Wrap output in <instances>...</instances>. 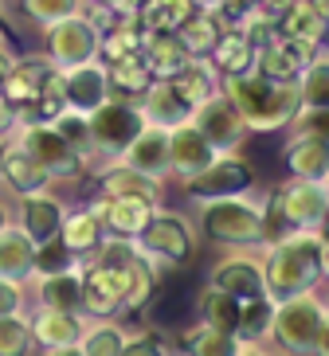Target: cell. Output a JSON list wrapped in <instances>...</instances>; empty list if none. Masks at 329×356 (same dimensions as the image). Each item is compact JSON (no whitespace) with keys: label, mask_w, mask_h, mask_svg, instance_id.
I'll use <instances>...</instances> for the list:
<instances>
[{"label":"cell","mask_w":329,"mask_h":356,"mask_svg":"<svg viewBox=\"0 0 329 356\" xmlns=\"http://www.w3.org/2000/svg\"><path fill=\"white\" fill-rule=\"evenodd\" d=\"M251 184H255V172H251V165H247L243 157H235V153L216 157L204 172H196L192 180H184V188H188V196L196 200V204L243 196V192H251Z\"/></svg>","instance_id":"7c38bea8"},{"label":"cell","mask_w":329,"mask_h":356,"mask_svg":"<svg viewBox=\"0 0 329 356\" xmlns=\"http://www.w3.org/2000/svg\"><path fill=\"white\" fill-rule=\"evenodd\" d=\"M271 321H275V302L271 298H255V302L239 305V325H235V337L243 345H263L271 341Z\"/></svg>","instance_id":"8d00e7d4"},{"label":"cell","mask_w":329,"mask_h":356,"mask_svg":"<svg viewBox=\"0 0 329 356\" xmlns=\"http://www.w3.org/2000/svg\"><path fill=\"white\" fill-rule=\"evenodd\" d=\"M294 86H298V98H302V110H326V102H329V63H326V55H318L306 71L298 74Z\"/></svg>","instance_id":"60d3db41"},{"label":"cell","mask_w":329,"mask_h":356,"mask_svg":"<svg viewBox=\"0 0 329 356\" xmlns=\"http://www.w3.org/2000/svg\"><path fill=\"white\" fill-rule=\"evenodd\" d=\"M126 325L114 321V317H98V321L83 325V337L74 341L83 356H122V345H126Z\"/></svg>","instance_id":"e575fe53"},{"label":"cell","mask_w":329,"mask_h":356,"mask_svg":"<svg viewBox=\"0 0 329 356\" xmlns=\"http://www.w3.org/2000/svg\"><path fill=\"white\" fill-rule=\"evenodd\" d=\"M106 79H110V90L114 98H126V102H138L145 95V86L153 83L149 67L141 63V55H122V59H106Z\"/></svg>","instance_id":"1f68e13d"},{"label":"cell","mask_w":329,"mask_h":356,"mask_svg":"<svg viewBox=\"0 0 329 356\" xmlns=\"http://www.w3.org/2000/svg\"><path fill=\"white\" fill-rule=\"evenodd\" d=\"M86 129H90V153L95 157H110L118 161L126 153V145L145 129V118H141L138 102H126V98H106V102L86 114Z\"/></svg>","instance_id":"ba28073f"},{"label":"cell","mask_w":329,"mask_h":356,"mask_svg":"<svg viewBox=\"0 0 329 356\" xmlns=\"http://www.w3.org/2000/svg\"><path fill=\"white\" fill-rule=\"evenodd\" d=\"M220 95L243 114L251 134H278L302 114V98L294 83H271L259 71L220 79Z\"/></svg>","instance_id":"7a4b0ae2"},{"label":"cell","mask_w":329,"mask_h":356,"mask_svg":"<svg viewBox=\"0 0 329 356\" xmlns=\"http://www.w3.org/2000/svg\"><path fill=\"white\" fill-rule=\"evenodd\" d=\"M51 126H55V134L63 137L67 145H74L86 161H95V153H90V129H86V114L63 110V114H55V118H51Z\"/></svg>","instance_id":"ee69618b"},{"label":"cell","mask_w":329,"mask_h":356,"mask_svg":"<svg viewBox=\"0 0 329 356\" xmlns=\"http://www.w3.org/2000/svg\"><path fill=\"white\" fill-rule=\"evenodd\" d=\"M0 180H8V188L16 196H28V192L51 188V177L35 165L28 153H24L16 141H4V157H0Z\"/></svg>","instance_id":"83f0119b"},{"label":"cell","mask_w":329,"mask_h":356,"mask_svg":"<svg viewBox=\"0 0 329 356\" xmlns=\"http://www.w3.org/2000/svg\"><path fill=\"white\" fill-rule=\"evenodd\" d=\"M126 298V278L114 266L83 259L79 262V314L98 321V317H118Z\"/></svg>","instance_id":"30bf717a"},{"label":"cell","mask_w":329,"mask_h":356,"mask_svg":"<svg viewBox=\"0 0 329 356\" xmlns=\"http://www.w3.org/2000/svg\"><path fill=\"white\" fill-rule=\"evenodd\" d=\"M35 278V293H40V305H51V309H67V314H79V266L59 274H32Z\"/></svg>","instance_id":"d590c367"},{"label":"cell","mask_w":329,"mask_h":356,"mask_svg":"<svg viewBox=\"0 0 329 356\" xmlns=\"http://www.w3.org/2000/svg\"><path fill=\"white\" fill-rule=\"evenodd\" d=\"M51 67H55V63L47 59V55H20V59H12L8 79H4V90H0V95H4L12 106H16V114L40 102L43 74L51 71Z\"/></svg>","instance_id":"7402d4cb"},{"label":"cell","mask_w":329,"mask_h":356,"mask_svg":"<svg viewBox=\"0 0 329 356\" xmlns=\"http://www.w3.org/2000/svg\"><path fill=\"white\" fill-rule=\"evenodd\" d=\"M239 356H278V353H266L263 345H243V353Z\"/></svg>","instance_id":"f5cc1de1"},{"label":"cell","mask_w":329,"mask_h":356,"mask_svg":"<svg viewBox=\"0 0 329 356\" xmlns=\"http://www.w3.org/2000/svg\"><path fill=\"white\" fill-rule=\"evenodd\" d=\"M223 28H227V24H223L220 16H212V12H192L188 20L177 28V40L184 43V51H188L192 59H208L212 47L220 43Z\"/></svg>","instance_id":"d6a6232c"},{"label":"cell","mask_w":329,"mask_h":356,"mask_svg":"<svg viewBox=\"0 0 329 356\" xmlns=\"http://www.w3.org/2000/svg\"><path fill=\"white\" fill-rule=\"evenodd\" d=\"M208 286L216 290L232 293L235 302H255L266 293V282H263V259L255 251H232L223 254L220 262L212 266V278Z\"/></svg>","instance_id":"5bb4252c"},{"label":"cell","mask_w":329,"mask_h":356,"mask_svg":"<svg viewBox=\"0 0 329 356\" xmlns=\"http://www.w3.org/2000/svg\"><path fill=\"white\" fill-rule=\"evenodd\" d=\"M318 55H326V47H310V43H298V40L271 32L255 47V71L263 79H271V83H294Z\"/></svg>","instance_id":"4fadbf2b"},{"label":"cell","mask_w":329,"mask_h":356,"mask_svg":"<svg viewBox=\"0 0 329 356\" xmlns=\"http://www.w3.org/2000/svg\"><path fill=\"white\" fill-rule=\"evenodd\" d=\"M8 20H12V12L4 8V0H0V28H4V24H8Z\"/></svg>","instance_id":"9f6ffc18"},{"label":"cell","mask_w":329,"mask_h":356,"mask_svg":"<svg viewBox=\"0 0 329 356\" xmlns=\"http://www.w3.org/2000/svg\"><path fill=\"white\" fill-rule=\"evenodd\" d=\"M169 86L181 95V102L188 106V110H196L200 102H208V98L220 95V74L212 71L208 59H192V63H184L181 71L172 74Z\"/></svg>","instance_id":"4dcf8cb0"},{"label":"cell","mask_w":329,"mask_h":356,"mask_svg":"<svg viewBox=\"0 0 329 356\" xmlns=\"http://www.w3.org/2000/svg\"><path fill=\"white\" fill-rule=\"evenodd\" d=\"M35 274V243L16 223L0 231V278L4 282H28Z\"/></svg>","instance_id":"484cf974"},{"label":"cell","mask_w":329,"mask_h":356,"mask_svg":"<svg viewBox=\"0 0 329 356\" xmlns=\"http://www.w3.org/2000/svg\"><path fill=\"white\" fill-rule=\"evenodd\" d=\"M157 204H149V200H138V196H98L90 204L98 220H102V231L110 235H122V239H138L141 227L149 223Z\"/></svg>","instance_id":"e0dca14e"},{"label":"cell","mask_w":329,"mask_h":356,"mask_svg":"<svg viewBox=\"0 0 329 356\" xmlns=\"http://www.w3.org/2000/svg\"><path fill=\"white\" fill-rule=\"evenodd\" d=\"M8 223H12V220H8V204H4V200H0V231L8 227Z\"/></svg>","instance_id":"11a10c76"},{"label":"cell","mask_w":329,"mask_h":356,"mask_svg":"<svg viewBox=\"0 0 329 356\" xmlns=\"http://www.w3.org/2000/svg\"><path fill=\"white\" fill-rule=\"evenodd\" d=\"M98 188H102L98 196H138V200H149V204H161L157 180L134 172V168L122 165V161H110V165L98 172Z\"/></svg>","instance_id":"f546056e"},{"label":"cell","mask_w":329,"mask_h":356,"mask_svg":"<svg viewBox=\"0 0 329 356\" xmlns=\"http://www.w3.org/2000/svg\"><path fill=\"white\" fill-rule=\"evenodd\" d=\"M43 356H83V353H79V345H67V348H51V353H43Z\"/></svg>","instance_id":"db71d44e"},{"label":"cell","mask_w":329,"mask_h":356,"mask_svg":"<svg viewBox=\"0 0 329 356\" xmlns=\"http://www.w3.org/2000/svg\"><path fill=\"white\" fill-rule=\"evenodd\" d=\"M24 302H28V290H24V282H4V278H0V317L24 314Z\"/></svg>","instance_id":"bcb514c9"},{"label":"cell","mask_w":329,"mask_h":356,"mask_svg":"<svg viewBox=\"0 0 329 356\" xmlns=\"http://www.w3.org/2000/svg\"><path fill=\"white\" fill-rule=\"evenodd\" d=\"M326 270L329 254L321 231H282L278 239L263 247V282L271 302L318 290Z\"/></svg>","instance_id":"6da1fadb"},{"label":"cell","mask_w":329,"mask_h":356,"mask_svg":"<svg viewBox=\"0 0 329 356\" xmlns=\"http://www.w3.org/2000/svg\"><path fill=\"white\" fill-rule=\"evenodd\" d=\"M141 247L145 259H153L161 270H172V266H188L192 262V251H196V239H192V227L184 216L169 208H153L149 223L141 227V235L134 239Z\"/></svg>","instance_id":"52a82bcc"},{"label":"cell","mask_w":329,"mask_h":356,"mask_svg":"<svg viewBox=\"0 0 329 356\" xmlns=\"http://www.w3.org/2000/svg\"><path fill=\"white\" fill-rule=\"evenodd\" d=\"M192 126H196V134L208 141V145L220 153V157H227V153H239L243 149V141H247V122H243V114L235 110L232 102L223 95H216V98H208V102H200L196 110H192V118H188Z\"/></svg>","instance_id":"8fae6325"},{"label":"cell","mask_w":329,"mask_h":356,"mask_svg":"<svg viewBox=\"0 0 329 356\" xmlns=\"http://www.w3.org/2000/svg\"><path fill=\"white\" fill-rule=\"evenodd\" d=\"M200 231L216 247H235V251H259L271 243L266 235V211L251 192L200 204Z\"/></svg>","instance_id":"277c9868"},{"label":"cell","mask_w":329,"mask_h":356,"mask_svg":"<svg viewBox=\"0 0 329 356\" xmlns=\"http://www.w3.org/2000/svg\"><path fill=\"white\" fill-rule=\"evenodd\" d=\"M138 110L145 118V126H157V129H172V126H184L192 118V110L181 102V95L169 86V79H153L145 86V95L138 98Z\"/></svg>","instance_id":"603a6c76"},{"label":"cell","mask_w":329,"mask_h":356,"mask_svg":"<svg viewBox=\"0 0 329 356\" xmlns=\"http://www.w3.org/2000/svg\"><path fill=\"white\" fill-rule=\"evenodd\" d=\"M216 157H220V153H216V149L208 145L200 134H196V126H192V122L169 129V177L192 180L196 172H204V168L212 165Z\"/></svg>","instance_id":"ac0fdd59"},{"label":"cell","mask_w":329,"mask_h":356,"mask_svg":"<svg viewBox=\"0 0 329 356\" xmlns=\"http://www.w3.org/2000/svg\"><path fill=\"white\" fill-rule=\"evenodd\" d=\"M138 55L153 79H172L184 63H192V55L184 51V43L177 40V32H145Z\"/></svg>","instance_id":"d4e9b609"},{"label":"cell","mask_w":329,"mask_h":356,"mask_svg":"<svg viewBox=\"0 0 329 356\" xmlns=\"http://www.w3.org/2000/svg\"><path fill=\"white\" fill-rule=\"evenodd\" d=\"M32 325V341L35 348L51 353V348H67L83 337V325L86 317L83 314H67V309H51V305H35V314L28 317Z\"/></svg>","instance_id":"44dd1931"},{"label":"cell","mask_w":329,"mask_h":356,"mask_svg":"<svg viewBox=\"0 0 329 356\" xmlns=\"http://www.w3.org/2000/svg\"><path fill=\"white\" fill-rule=\"evenodd\" d=\"M278 35L310 47H326V32H329V0H294L275 24Z\"/></svg>","instance_id":"ffe728a7"},{"label":"cell","mask_w":329,"mask_h":356,"mask_svg":"<svg viewBox=\"0 0 329 356\" xmlns=\"http://www.w3.org/2000/svg\"><path fill=\"white\" fill-rule=\"evenodd\" d=\"M287 172L298 180H329L326 134H294L287 141Z\"/></svg>","instance_id":"cb8c5ba5"},{"label":"cell","mask_w":329,"mask_h":356,"mask_svg":"<svg viewBox=\"0 0 329 356\" xmlns=\"http://www.w3.org/2000/svg\"><path fill=\"white\" fill-rule=\"evenodd\" d=\"M294 0H259V8H255V16H263L266 24H278V16L290 8Z\"/></svg>","instance_id":"681fc988"},{"label":"cell","mask_w":329,"mask_h":356,"mask_svg":"<svg viewBox=\"0 0 329 356\" xmlns=\"http://www.w3.org/2000/svg\"><path fill=\"white\" fill-rule=\"evenodd\" d=\"M102 220H98L90 208H74L63 216V223H59V239H63V247L74 254V259L83 262L95 254V247L102 243Z\"/></svg>","instance_id":"f1b7e54d"},{"label":"cell","mask_w":329,"mask_h":356,"mask_svg":"<svg viewBox=\"0 0 329 356\" xmlns=\"http://www.w3.org/2000/svg\"><path fill=\"white\" fill-rule=\"evenodd\" d=\"M40 35H43V55H47L59 71L95 63L98 47H102V32L90 24L86 12H74L67 20H55L51 28H43Z\"/></svg>","instance_id":"9c48e42d"},{"label":"cell","mask_w":329,"mask_h":356,"mask_svg":"<svg viewBox=\"0 0 329 356\" xmlns=\"http://www.w3.org/2000/svg\"><path fill=\"white\" fill-rule=\"evenodd\" d=\"M0 157H4V141H0Z\"/></svg>","instance_id":"91938a15"},{"label":"cell","mask_w":329,"mask_h":356,"mask_svg":"<svg viewBox=\"0 0 329 356\" xmlns=\"http://www.w3.org/2000/svg\"><path fill=\"white\" fill-rule=\"evenodd\" d=\"M16 8H20V16L32 28H51L55 20H67V16H74V12L86 8V0H16Z\"/></svg>","instance_id":"ab89813d"},{"label":"cell","mask_w":329,"mask_h":356,"mask_svg":"<svg viewBox=\"0 0 329 356\" xmlns=\"http://www.w3.org/2000/svg\"><path fill=\"white\" fill-rule=\"evenodd\" d=\"M141 28L138 20H118L110 32H102V47H98V59H122V55H138L141 51Z\"/></svg>","instance_id":"b9f144b4"},{"label":"cell","mask_w":329,"mask_h":356,"mask_svg":"<svg viewBox=\"0 0 329 356\" xmlns=\"http://www.w3.org/2000/svg\"><path fill=\"white\" fill-rule=\"evenodd\" d=\"M118 161H122V165H129L134 172H141V177L165 184V180H169V129L145 126L126 145V153H122Z\"/></svg>","instance_id":"d6986e66"},{"label":"cell","mask_w":329,"mask_h":356,"mask_svg":"<svg viewBox=\"0 0 329 356\" xmlns=\"http://www.w3.org/2000/svg\"><path fill=\"white\" fill-rule=\"evenodd\" d=\"M122 356H169V345L153 329H138V333H126Z\"/></svg>","instance_id":"f6af8a7d"},{"label":"cell","mask_w":329,"mask_h":356,"mask_svg":"<svg viewBox=\"0 0 329 356\" xmlns=\"http://www.w3.org/2000/svg\"><path fill=\"white\" fill-rule=\"evenodd\" d=\"M16 126H20V118H16V106H12L8 98L0 95V141H8V137L16 134Z\"/></svg>","instance_id":"c3c4849f"},{"label":"cell","mask_w":329,"mask_h":356,"mask_svg":"<svg viewBox=\"0 0 329 356\" xmlns=\"http://www.w3.org/2000/svg\"><path fill=\"white\" fill-rule=\"evenodd\" d=\"M192 8H196V12H212V16H220L223 0H192Z\"/></svg>","instance_id":"f907efd6"},{"label":"cell","mask_w":329,"mask_h":356,"mask_svg":"<svg viewBox=\"0 0 329 356\" xmlns=\"http://www.w3.org/2000/svg\"><path fill=\"white\" fill-rule=\"evenodd\" d=\"M63 216H67L63 200L55 196L51 188H40V192L20 196V223H16V227H20L24 235L35 243V247H43L47 239H55V235H59Z\"/></svg>","instance_id":"2e32d148"},{"label":"cell","mask_w":329,"mask_h":356,"mask_svg":"<svg viewBox=\"0 0 329 356\" xmlns=\"http://www.w3.org/2000/svg\"><path fill=\"white\" fill-rule=\"evenodd\" d=\"M35 341H32V325L24 314H8L0 317V356H32Z\"/></svg>","instance_id":"7bdbcfd3"},{"label":"cell","mask_w":329,"mask_h":356,"mask_svg":"<svg viewBox=\"0 0 329 356\" xmlns=\"http://www.w3.org/2000/svg\"><path fill=\"white\" fill-rule=\"evenodd\" d=\"M208 63H212V71L220 74V79H235V74L255 71V43L247 40L239 28H223L220 43H216L212 55H208Z\"/></svg>","instance_id":"4316f807"},{"label":"cell","mask_w":329,"mask_h":356,"mask_svg":"<svg viewBox=\"0 0 329 356\" xmlns=\"http://www.w3.org/2000/svg\"><path fill=\"white\" fill-rule=\"evenodd\" d=\"M8 141H16V145L51 177V184L55 180H83L86 168H90V161H86L79 149L67 145L63 137L55 134L51 122H20Z\"/></svg>","instance_id":"8992f818"},{"label":"cell","mask_w":329,"mask_h":356,"mask_svg":"<svg viewBox=\"0 0 329 356\" xmlns=\"http://www.w3.org/2000/svg\"><path fill=\"white\" fill-rule=\"evenodd\" d=\"M110 12H114L118 20H138L141 8H145V0H102Z\"/></svg>","instance_id":"7dc6e473"},{"label":"cell","mask_w":329,"mask_h":356,"mask_svg":"<svg viewBox=\"0 0 329 356\" xmlns=\"http://www.w3.org/2000/svg\"><path fill=\"white\" fill-rule=\"evenodd\" d=\"M184 356H239L243 353V341L235 333H223V329H212V325L196 321L192 329H184L181 337Z\"/></svg>","instance_id":"836d02e7"},{"label":"cell","mask_w":329,"mask_h":356,"mask_svg":"<svg viewBox=\"0 0 329 356\" xmlns=\"http://www.w3.org/2000/svg\"><path fill=\"white\" fill-rule=\"evenodd\" d=\"M239 305H243V302H235L232 293L216 290V286H204L196 309H200V321L204 325L223 329V333H235V325H239Z\"/></svg>","instance_id":"f35d334b"},{"label":"cell","mask_w":329,"mask_h":356,"mask_svg":"<svg viewBox=\"0 0 329 356\" xmlns=\"http://www.w3.org/2000/svg\"><path fill=\"white\" fill-rule=\"evenodd\" d=\"M8 67H12V51H0V90H4V79H8Z\"/></svg>","instance_id":"816d5d0a"},{"label":"cell","mask_w":329,"mask_h":356,"mask_svg":"<svg viewBox=\"0 0 329 356\" xmlns=\"http://www.w3.org/2000/svg\"><path fill=\"white\" fill-rule=\"evenodd\" d=\"M192 0H145V8L138 16L141 32H177L192 16Z\"/></svg>","instance_id":"74e56055"},{"label":"cell","mask_w":329,"mask_h":356,"mask_svg":"<svg viewBox=\"0 0 329 356\" xmlns=\"http://www.w3.org/2000/svg\"><path fill=\"white\" fill-rule=\"evenodd\" d=\"M266 211V235L271 223H282V231H321L329 216V184L326 180H298L290 177L287 184H278L271 192V204H263Z\"/></svg>","instance_id":"5b68a950"},{"label":"cell","mask_w":329,"mask_h":356,"mask_svg":"<svg viewBox=\"0 0 329 356\" xmlns=\"http://www.w3.org/2000/svg\"><path fill=\"white\" fill-rule=\"evenodd\" d=\"M106 98H114V90H110V79H106L102 59L63 71V110L90 114V110H98Z\"/></svg>","instance_id":"9a60e30c"},{"label":"cell","mask_w":329,"mask_h":356,"mask_svg":"<svg viewBox=\"0 0 329 356\" xmlns=\"http://www.w3.org/2000/svg\"><path fill=\"white\" fill-rule=\"evenodd\" d=\"M0 51H12V47H8V35H4V28H0Z\"/></svg>","instance_id":"6f0895ef"},{"label":"cell","mask_w":329,"mask_h":356,"mask_svg":"<svg viewBox=\"0 0 329 356\" xmlns=\"http://www.w3.org/2000/svg\"><path fill=\"white\" fill-rule=\"evenodd\" d=\"M86 4H102V0H86Z\"/></svg>","instance_id":"680465c9"},{"label":"cell","mask_w":329,"mask_h":356,"mask_svg":"<svg viewBox=\"0 0 329 356\" xmlns=\"http://www.w3.org/2000/svg\"><path fill=\"white\" fill-rule=\"evenodd\" d=\"M271 341L278 345V356H326L329 345V309L318 290L294 293L275 302Z\"/></svg>","instance_id":"3957f363"}]
</instances>
